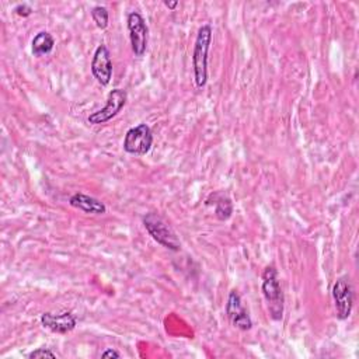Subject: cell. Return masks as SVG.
I'll list each match as a JSON object with an SVG mask.
<instances>
[{
	"label": "cell",
	"instance_id": "cell-1",
	"mask_svg": "<svg viewBox=\"0 0 359 359\" xmlns=\"http://www.w3.org/2000/svg\"><path fill=\"white\" fill-rule=\"evenodd\" d=\"M210 43H212V27L209 24H205L198 29L194 52H192L194 80L198 88H203L208 81V53H209Z\"/></svg>",
	"mask_w": 359,
	"mask_h": 359
},
{
	"label": "cell",
	"instance_id": "cell-2",
	"mask_svg": "<svg viewBox=\"0 0 359 359\" xmlns=\"http://www.w3.org/2000/svg\"><path fill=\"white\" fill-rule=\"evenodd\" d=\"M261 290L264 294V299L268 306V311L272 320L280 321L283 317V309H285V297L283 292L278 279V272L273 265L265 266L262 272V283Z\"/></svg>",
	"mask_w": 359,
	"mask_h": 359
},
{
	"label": "cell",
	"instance_id": "cell-3",
	"mask_svg": "<svg viewBox=\"0 0 359 359\" xmlns=\"http://www.w3.org/2000/svg\"><path fill=\"white\" fill-rule=\"evenodd\" d=\"M142 222L147 233L151 236V238L157 241L160 245L171 251H178L181 248V241L177 237L175 231L160 215L154 212H147L142 217Z\"/></svg>",
	"mask_w": 359,
	"mask_h": 359
},
{
	"label": "cell",
	"instance_id": "cell-4",
	"mask_svg": "<svg viewBox=\"0 0 359 359\" xmlns=\"http://www.w3.org/2000/svg\"><path fill=\"white\" fill-rule=\"evenodd\" d=\"M153 144V133L147 123H139L126 130L123 137V150L129 154L143 156L149 153Z\"/></svg>",
	"mask_w": 359,
	"mask_h": 359
},
{
	"label": "cell",
	"instance_id": "cell-5",
	"mask_svg": "<svg viewBox=\"0 0 359 359\" xmlns=\"http://www.w3.org/2000/svg\"><path fill=\"white\" fill-rule=\"evenodd\" d=\"M126 101H128L126 91L123 88H114L112 91H109L105 105L101 109L88 115V118H87L88 123H91V125L107 123L108 121H111L121 112V109L125 107Z\"/></svg>",
	"mask_w": 359,
	"mask_h": 359
},
{
	"label": "cell",
	"instance_id": "cell-6",
	"mask_svg": "<svg viewBox=\"0 0 359 359\" xmlns=\"http://www.w3.org/2000/svg\"><path fill=\"white\" fill-rule=\"evenodd\" d=\"M128 31H129V39H130V48L135 56L142 57L146 53L147 49V39H149V28L137 11H130L126 18Z\"/></svg>",
	"mask_w": 359,
	"mask_h": 359
},
{
	"label": "cell",
	"instance_id": "cell-7",
	"mask_svg": "<svg viewBox=\"0 0 359 359\" xmlns=\"http://www.w3.org/2000/svg\"><path fill=\"white\" fill-rule=\"evenodd\" d=\"M332 300L337 317L346 320L353 309V289L348 276H339L332 286Z\"/></svg>",
	"mask_w": 359,
	"mask_h": 359
},
{
	"label": "cell",
	"instance_id": "cell-8",
	"mask_svg": "<svg viewBox=\"0 0 359 359\" xmlns=\"http://www.w3.org/2000/svg\"><path fill=\"white\" fill-rule=\"evenodd\" d=\"M226 314L233 327L241 330V331H248L252 328V320L247 311V309L243 304L241 296L237 290H231L227 297L226 303Z\"/></svg>",
	"mask_w": 359,
	"mask_h": 359
},
{
	"label": "cell",
	"instance_id": "cell-9",
	"mask_svg": "<svg viewBox=\"0 0 359 359\" xmlns=\"http://www.w3.org/2000/svg\"><path fill=\"white\" fill-rule=\"evenodd\" d=\"M91 73L101 86H108L112 79V60L109 49L105 45H98L91 60Z\"/></svg>",
	"mask_w": 359,
	"mask_h": 359
},
{
	"label": "cell",
	"instance_id": "cell-10",
	"mask_svg": "<svg viewBox=\"0 0 359 359\" xmlns=\"http://www.w3.org/2000/svg\"><path fill=\"white\" fill-rule=\"evenodd\" d=\"M41 324L56 334H67L76 328L77 320L72 311L50 313L46 311L41 316Z\"/></svg>",
	"mask_w": 359,
	"mask_h": 359
},
{
	"label": "cell",
	"instance_id": "cell-11",
	"mask_svg": "<svg viewBox=\"0 0 359 359\" xmlns=\"http://www.w3.org/2000/svg\"><path fill=\"white\" fill-rule=\"evenodd\" d=\"M70 206L86 212V213H91V215H104L107 212V206L104 205V202H101L100 199L81 194V192H76L70 196L69 199Z\"/></svg>",
	"mask_w": 359,
	"mask_h": 359
},
{
	"label": "cell",
	"instance_id": "cell-12",
	"mask_svg": "<svg viewBox=\"0 0 359 359\" xmlns=\"http://www.w3.org/2000/svg\"><path fill=\"white\" fill-rule=\"evenodd\" d=\"M206 205H215V216L219 220H227L233 213L231 199L222 191L210 194L206 199Z\"/></svg>",
	"mask_w": 359,
	"mask_h": 359
},
{
	"label": "cell",
	"instance_id": "cell-13",
	"mask_svg": "<svg viewBox=\"0 0 359 359\" xmlns=\"http://www.w3.org/2000/svg\"><path fill=\"white\" fill-rule=\"evenodd\" d=\"M53 46H55V39H53V36L48 31H39L32 38V42H31L32 55L36 56V57L50 53Z\"/></svg>",
	"mask_w": 359,
	"mask_h": 359
},
{
	"label": "cell",
	"instance_id": "cell-14",
	"mask_svg": "<svg viewBox=\"0 0 359 359\" xmlns=\"http://www.w3.org/2000/svg\"><path fill=\"white\" fill-rule=\"evenodd\" d=\"M91 17H93V21L95 22V25L100 29H105L108 27L109 14H108L107 7H104V6H94L91 8Z\"/></svg>",
	"mask_w": 359,
	"mask_h": 359
},
{
	"label": "cell",
	"instance_id": "cell-15",
	"mask_svg": "<svg viewBox=\"0 0 359 359\" xmlns=\"http://www.w3.org/2000/svg\"><path fill=\"white\" fill-rule=\"evenodd\" d=\"M29 359H42V358H56V353L52 352L49 348H38L28 353Z\"/></svg>",
	"mask_w": 359,
	"mask_h": 359
},
{
	"label": "cell",
	"instance_id": "cell-16",
	"mask_svg": "<svg viewBox=\"0 0 359 359\" xmlns=\"http://www.w3.org/2000/svg\"><path fill=\"white\" fill-rule=\"evenodd\" d=\"M13 11H14L17 15H20V17H28V15H31V13H32V7H31L29 4H27V3H20V4H17V6L13 8Z\"/></svg>",
	"mask_w": 359,
	"mask_h": 359
},
{
	"label": "cell",
	"instance_id": "cell-17",
	"mask_svg": "<svg viewBox=\"0 0 359 359\" xmlns=\"http://www.w3.org/2000/svg\"><path fill=\"white\" fill-rule=\"evenodd\" d=\"M101 358H121V353L112 348L109 349H105L102 353H101Z\"/></svg>",
	"mask_w": 359,
	"mask_h": 359
},
{
	"label": "cell",
	"instance_id": "cell-18",
	"mask_svg": "<svg viewBox=\"0 0 359 359\" xmlns=\"http://www.w3.org/2000/svg\"><path fill=\"white\" fill-rule=\"evenodd\" d=\"M164 6L172 10V8H175V7L178 6V1H177V0H174V1H167V0H165V1H164Z\"/></svg>",
	"mask_w": 359,
	"mask_h": 359
}]
</instances>
